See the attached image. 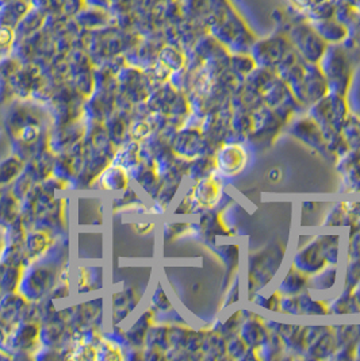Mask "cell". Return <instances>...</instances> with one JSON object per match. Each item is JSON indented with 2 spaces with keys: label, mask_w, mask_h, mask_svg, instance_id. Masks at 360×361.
Returning a JSON list of instances; mask_svg holds the SVG:
<instances>
[{
  "label": "cell",
  "mask_w": 360,
  "mask_h": 361,
  "mask_svg": "<svg viewBox=\"0 0 360 361\" xmlns=\"http://www.w3.org/2000/svg\"><path fill=\"white\" fill-rule=\"evenodd\" d=\"M268 178H270V180L271 181H278L279 179L282 178V173H280V171H279L278 168H275V169H272V171L270 172Z\"/></svg>",
  "instance_id": "cell-2"
},
{
  "label": "cell",
  "mask_w": 360,
  "mask_h": 361,
  "mask_svg": "<svg viewBox=\"0 0 360 361\" xmlns=\"http://www.w3.org/2000/svg\"><path fill=\"white\" fill-rule=\"evenodd\" d=\"M40 135V129L34 125H29V126H25L20 132H19V138L26 142V144H30L34 142Z\"/></svg>",
  "instance_id": "cell-1"
}]
</instances>
